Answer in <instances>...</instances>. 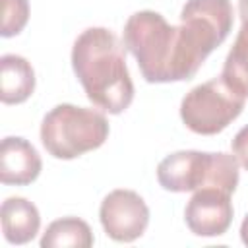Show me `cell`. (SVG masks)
Wrapping results in <instances>:
<instances>
[{"mask_svg": "<svg viewBox=\"0 0 248 248\" xmlns=\"http://www.w3.org/2000/svg\"><path fill=\"white\" fill-rule=\"evenodd\" d=\"M223 41L211 23L190 14H180V25H170L159 12L141 10L124 25V46L147 83L192 79Z\"/></svg>", "mask_w": 248, "mask_h": 248, "instance_id": "cell-1", "label": "cell"}, {"mask_svg": "<svg viewBox=\"0 0 248 248\" xmlns=\"http://www.w3.org/2000/svg\"><path fill=\"white\" fill-rule=\"evenodd\" d=\"M72 68L87 99L108 114L124 112L134 101L124 43L107 27H87L72 46Z\"/></svg>", "mask_w": 248, "mask_h": 248, "instance_id": "cell-2", "label": "cell"}, {"mask_svg": "<svg viewBox=\"0 0 248 248\" xmlns=\"http://www.w3.org/2000/svg\"><path fill=\"white\" fill-rule=\"evenodd\" d=\"M240 163L231 153H207L182 149L167 155L157 165V180L167 192H196L200 188H221L232 194L238 186Z\"/></svg>", "mask_w": 248, "mask_h": 248, "instance_id": "cell-3", "label": "cell"}, {"mask_svg": "<svg viewBox=\"0 0 248 248\" xmlns=\"http://www.w3.org/2000/svg\"><path fill=\"white\" fill-rule=\"evenodd\" d=\"M108 138V122L97 108L70 103L50 108L41 122V141L54 159H76L101 147Z\"/></svg>", "mask_w": 248, "mask_h": 248, "instance_id": "cell-4", "label": "cell"}, {"mask_svg": "<svg viewBox=\"0 0 248 248\" xmlns=\"http://www.w3.org/2000/svg\"><path fill=\"white\" fill-rule=\"evenodd\" d=\"M246 97L238 95L219 76L190 89L180 103V118L200 136H215L240 116Z\"/></svg>", "mask_w": 248, "mask_h": 248, "instance_id": "cell-5", "label": "cell"}, {"mask_svg": "<svg viewBox=\"0 0 248 248\" xmlns=\"http://www.w3.org/2000/svg\"><path fill=\"white\" fill-rule=\"evenodd\" d=\"M99 219L107 236L116 242H134L149 225V207L138 192L118 188L103 198Z\"/></svg>", "mask_w": 248, "mask_h": 248, "instance_id": "cell-6", "label": "cell"}, {"mask_svg": "<svg viewBox=\"0 0 248 248\" xmlns=\"http://www.w3.org/2000/svg\"><path fill=\"white\" fill-rule=\"evenodd\" d=\"M232 202L231 194L221 188H200L194 192L184 209L186 227L196 236H221L232 223Z\"/></svg>", "mask_w": 248, "mask_h": 248, "instance_id": "cell-7", "label": "cell"}, {"mask_svg": "<svg viewBox=\"0 0 248 248\" xmlns=\"http://www.w3.org/2000/svg\"><path fill=\"white\" fill-rule=\"evenodd\" d=\"M43 161L37 149L19 136H8L0 143V180L2 184L27 186L41 174Z\"/></svg>", "mask_w": 248, "mask_h": 248, "instance_id": "cell-8", "label": "cell"}, {"mask_svg": "<svg viewBox=\"0 0 248 248\" xmlns=\"http://www.w3.org/2000/svg\"><path fill=\"white\" fill-rule=\"evenodd\" d=\"M0 221L4 238L10 244H27L31 242L41 229V215L33 202L12 196L2 202Z\"/></svg>", "mask_w": 248, "mask_h": 248, "instance_id": "cell-9", "label": "cell"}, {"mask_svg": "<svg viewBox=\"0 0 248 248\" xmlns=\"http://www.w3.org/2000/svg\"><path fill=\"white\" fill-rule=\"evenodd\" d=\"M35 91V70L31 62L19 54H4L0 58V99L4 105H19Z\"/></svg>", "mask_w": 248, "mask_h": 248, "instance_id": "cell-10", "label": "cell"}, {"mask_svg": "<svg viewBox=\"0 0 248 248\" xmlns=\"http://www.w3.org/2000/svg\"><path fill=\"white\" fill-rule=\"evenodd\" d=\"M95 238L91 227L79 217H62L52 221L41 236V248H89Z\"/></svg>", "mask_w": 248, "mask_h": 248, "instance_id": "cell-11", "label": "cell"}, {"mask_svg": "<svg viewBox=\"0 0 248 248\" xmlns=\"http://www.w3.org/2000/svg\"><path fill=\"white\" fill-rule=\"evenodd\" d=\"M221 78L238 95L248 97V23H242L232 48L229 50Z\"/></svg>", "mask_w": 248, "mask_h": 248, "instance_id": "cell-12", "label": "cell"}, {"mask_svg": "<svg viewBox=\"0 0 248 248\" xmlns=\"http://www.w3.org/2000/svg\"><path fill=\"white\" fill-rule=\"evenodd\" d=\"M29 19L27 0H2V37H14L23 31Z\"/></svg>", "mask_w": 248, "mask_h": 248, "instance_id": "cell-13", "label": "cell"}, {"mask_svg": "<svg viewBox=\"0 0 248 248\" xmlns=\"http://www.w3.org/2000/svg\"><path fill=\"white\" fill-rule=\"evenodd\" d=\"M232 155L238 159V163L248 170V124L242 126L236 136L232 138Z\"/></svg>", "mask_w": 248, "mask_h": 248, "instance_id": "cell-14", "label": "cell"}, {"mask_svg": "<svg viewBox=\"0 0 248 248\" xmlns=\"http://www.w3.org/2000/svg\"><path fill=\"white\" fill-rule=\"evenodd\" d=\"M238 14L242 23H248V0H238Z\"/></svg>", "mask_w": 248, "mask_h": 248, "instance_id": "cell-15", "label": "cell"}, {"mask_svg": "<svg viewBox=\"0 0 248 248\" xmlns=\"http://www.w3.org/2000/svg\"><path fill=\"white\" fill-rule=\"evenodd\" d=\"M240 238H242V242L248 246V213L244 215L242 225H240Z\"/></svg>", "mask_w": 248, "mask_h": 248, "instance_id": "cell-16", "label": "cell"}]
</instances>
